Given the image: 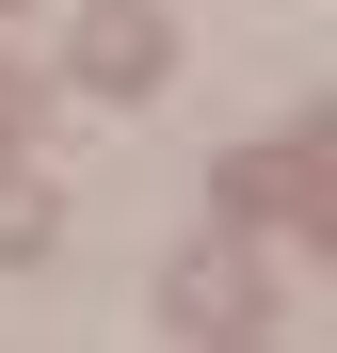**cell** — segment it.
I'll list each match as a JSON object with an SVG mask.
<instances>
[{"label":"cell","mask_w":337,"mask_h":353,"mask_svg":"<svg viewBox=\"0 0 337 353\" xmlns=\"http://www.w3.org/2000/svg\"><path fill=\"white\" fill-rule=\"evenodd\" d=\"M161 65H177V32H161L145 0H81V32H65V81L81 97H145Z\"/></svg>","instance_id":"1"},{"label":"cell","mask_w":337,"mask_h":353,"mask_svg":"<svg viewBox=\"0 0 337 353\" xmlns=\"http://www.w3.org/2000/svg\"><path fill=\"white\" fill-rule=\"evenodd\" d=\"M161 305H177L193 337H257V257L241 241H193L177 273H161Z\"/></svg>","instance_id":"2"},{"label":"cell","mask_w":337,"mask_h":353,"mask_svg":"<svg viewBox=\"0 0 337 353\" xmlns=\"http://www.w3.org/2000/svg\"><path fill=\"white\" fill-rule=\"evenodd\" d=\"M48 241H65V193H48V176H17V161H0V257H48Z\"/></svg>","instance_id":"3"},{"label":"cell","mask_w":337,"mask_h":353,"mask_svg":"<svg viewBox=\"0 0 337 353\" xmlns=\"http://www.w3.org/2000/svg\"><path fill=\"white\" fill-rule=\"evenodd\" d=\"M225 193H241V209H273V225H305V145H257Z\"/></svg>","instance_id":"4"},{"label":"cell","mask_w":337,"mask_h":353,"mask_svg":"<svg viewBox=\"0 0 337 353\" xmlns=\"http://www.w3.org/2000/svg\"><path fill=\"white\" fill-rule=\"evenodd\" d=\"M225 353H273V337H225Z\"/></svg>","instance_id":"5"}]
</instances>
